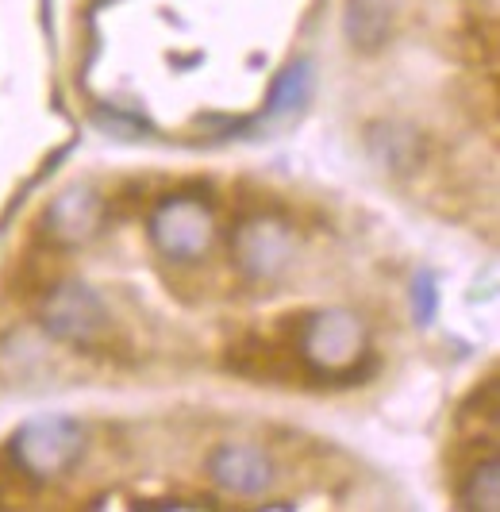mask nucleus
Segmentation results:
<instances>
[{
    "label": "nucleus",
    "mask_w": 500,
    "mask_h": 512,
    "mask_svg": "<svg viewBox=\"0 0 500 512\" xmlns=\"http://www.w3.org/2000/svg\"><path fill=\"white\" fill-rule=\"evenodd\" d=\"M366 151L389 174H412L424 162V131L404 120H374L366 128Z\"/></svg>",
    "instance_id": "6e6552de"
},
{
    "label": "nucleus",
    "mask_w": 500,
    "mask_h": 512,
    "mask_svg": "<svg viewBox=\"0 0 500 512\" xmlns=\"http://www.w3.org/2000/svg\"><path fill=\"white\" fill-rule=\"evenodd\" d=\"M308 89H312V66H308V62L285 66L281 77L274 81V89H270L266 120H285V116H293L300 104L308 101Z\"/></svg>",
    "instance_id": "9d476101"
},
{
    "label": "nucleus",
    "mask_w": 500,
    "mask_h": 512,
    "mask_svg": "<svg viewBox=\"0 0 500 512\" xmlns=\"http://www.w3.org/2000/svg\"><path fill=\"white\" fill-rule=\"evenodd\" d=\"M150 243L174 262H197L216 243V216L200 197L170 193L162 197L147 220Z\"/></svg>",
    "instance_id": "7ed1b4c3"
},
{
    "label": "nucleus",
    "mask_w": 500,
    "mask_h": 512,
    "mask_svg": "<svg viewBox=\"0 0 500 512\" xmlns=\"http://www.w3.org/2000/svg\"><path fill=\"white\" fill-rule=\"evenodd\" d=\"M231 370L247 374V378H277L281 362H277V347L262 343V339H243L239 347H231Z\"/></svg>",
    "instance_id": "f8f14e48"
},
{
    "label": "nucleus",
    "mask_w": 500,
    "mask_h": 512,
    "mask_svg": "<svg viewBox=\"0 0 500 512\" xmlns=\"http://www.w3.org/2000/svg\"><path fill=\"white\" fill-rule=\"evenodd\" d=\"M204 466H208V478L235 497H258L274 486V462L266 459L262 447H250V443H220Z\"/></svg>",
    "instance_id": "0eeeda50"
},
{
    "label": "nucleus",
    "mask_w": 500,
    "mask_h": 512,
    "mask_svg": "<svg viewBox=\"0 0 500 512\" xmlns=\"http://www.w3.org/2000/svg\"><path fill=\"white\" fill-rule=\"evenodd\" d=\"M85 451V428L70 416H35L8 439L16 470L31 482H50L66 474Z\"/></svg>",
    "instance_id": "f03ea898"
},
{
    "label": "nucleus",
    "mask_w": 500,
    "mask_h": 512,
    "mask_svg": "<svg viewBox=\"0 0 500 512\" xmlns=\"http://www.w3.org/2000/svg\"><path fill=\"white\" fill-rule=\"evenodd\" d=\"M458 505L470 512H497L500 509V462L497 455H489L485 462H477L466 474V482L458 489Z\"/></svg>",
    "instance_id": "9b49d317"
},
{
    "label": "nucleus",
    "mask_w": 500,
    "mask_h": 512,
    "mask_svg": "<svg viewBox=\"0 0 500 512\" xmlns=\"http://www.w3.org/2000/svg\"><path fill=\"white\" fill-rule=\"evenodd\" d=\"M343 31H347L354 51L374 54V51H381V47L389 43V35H393V12H389L385 0H347Z\"/></svg>",
    "instance_id": "1a4fd4ad"
},
{
    "label": "nucleus",
    "mask_w": 500,
    "mask_h": 512,
    "mask_svg": "<svg viewBox=\"0 0 500 512\" xmlns=\"http://www.w3.org/2000/svg\"><path fill=\"white\" fill-rule=\"evenodd\" d=\"M39 320L50 339L70 343V347H100L112 328L104 301L85 282L54 285L39 308Z\"/></svg>",
    "instance_id": "20e7f679"
},
{
    "label": "nucleus",
    "mask_w": 500,
    "mask_h": 512,
    "mask_svg": "<svg viewBox=\"0 0 500 512\" xmlns=\"http://www.w3.org/2000/svg\"><path fill=\"white\" fill-rule=\"evenodd\" d=\"M435 316H439V289H435V274H416V282H412V320L427 328V324H435Z\"/></svg>",
    "instance_id": "ddd939ff"
},
{
    "label": "nucleus",
    "mask_w": 500,
    "mask_h": 512,
    "mask_svg": "<svg viewBox=\"0 0 500 512\" xmlns=\"http://www.w3.org/2000/svg\"><path fill=\"white\" fill-rule=\"evenodd\" d=\"M104 224V197L93 185H66L43 212V235L54 247H81Z\"/></svg>",
    "instance_id": "423d86ee"
},
{
    "label": "nucleus",
    "mask_w": 500,
    "mask_h": 512,
    "mask_svg": "<svg viewBox=\"0 0 500 512\" xmlns=\"http://www.w3.org/2000/svg\"><path fill=\"white\" fill-rule=\"evenodd\" d=\"M297 255V239L293 228L277 216H250L231 235V258L235 266L247 274L250 282H274L289 270V262Z\"/></svg>",
    "instance_id": "39448f33"
},
{
    "label": "nucleus",
    "mask_w": 500,
    "mask_h": 512,
    "mask_svg": "<svg viewBox=\"0 0 500 512\" xmlns=\"http://www.w3.org/2000/svg\"><path fill=\"white\" fill-rule=\"evenodd\" d=\"M297 355L320 382H350L374 370L366 324L347 308H320L300 320Z\"/></svg>",
    "instance_id": "f257e3e1"
},
{
    "label": "nucleus",
    "mask_w": 500,
    "mask_h": 512,
    "mask_svg": "<svg viewBox=\"0 0 500 512\" xmlns=\"http://www.w3.org/2000/svg\"><path fill=\"white\" fill-rule=\"evenodd\" d=\"M139 512H185V509H216L212 501H181V497H158V501H139Z\"/></svg>",
    "instance_id": "4468645a"
}]
</instances>
